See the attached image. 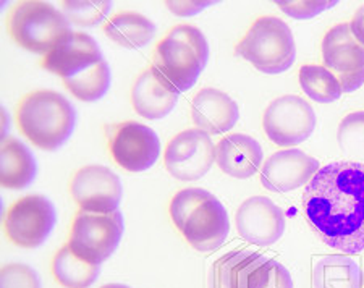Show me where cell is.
I'll use <instances>...</instances> for the list:
<instances>
[{"mask_svg": "<svg viewBox=\"0 0 364 288\" xmlns=\"http://www.w3.org/2000/svg\"><path fill=\"white\" fill-rule=\"evenodd\" d=\"M313 232L346 255L364 251V162L337 161L318 170L301 198Z\"/></svg>", "mask_w": 364, "mask_h": 288, "instance_id": "1", "label": "cell"}, {"mask_svg": "<svg viewBox=\"0 0 364 288\" xmlns=\"http://www.w3.org/2000/svg\"><path fill=\"white\" fill-rule=\"evenodd\" d=\"M209 62V44L203 31L193 25H177L156 47L151 70L175 92L196 85Z\"/></svg>", "mask_w": 364, "mask_h": 288, "instance_id": "2", "label": "cell"}, {"mask_svg": "<svg viewBox=\"0 0 364 288\" xmlns=\"http://www.w3.org/2000/svg\"><path fill=\"white\" fill-rule=\"evenodd\" d=\"M170 217L186 242L201 252L219 250L230 232L224 204L203 188L178 191L170 203Z\"/></svg>", "mask_w": 364, "mask_h": 288, "instance_id": "3", "label": "cell"}, {"mask_svg": "<svg viewBox=\"0 0 364 288\" xmlns=\"http://www.w3.org/2000/svg\"><path fill=\"white\" fill-rule=\"evenodd\" d=\"M16 123L36 148L55 151L72 137L76 110L60 92L41 90L23 97L16 110Z\"/></svg>", "mask_w": 364, "mask_h": 288, "instance_id": "4", "label": "cell"}, {"mask_svg": "<svg viewBox=\"0 0 364 288\" xmlns=\"http://www.w3.org/2000/svg\"><path fill=\"white\" fill-rule=\"evenodd\" d=\"M238 57L267 75L289 70L296 58L295 38L290 26L277 16H261L235 47Z\"/></svg>", "mask_w": 364, "mask_h": 288, "instance_id": "5", "label": "cell"}, {"mask_svg": "<svg viewBox=\"0 0 364 288\" xmlns=\"http://www.w3.org/2000/svg\"><path fill=\"white\" fill-rule=\"evenodd\" d=\"M9 31L16 44L38 55H47L73 33L63 11L38 0L20 2L11 10Z\"/></svg>", "mask_w": 364, "mask_h": 288, "instance_id": "6", "label": "cell"}, {"mask_svg": "<svg viewBox=\"0 0 364 288\" xmlns=\"http://www.w3.org/2000/svg\"><path fill=\"white\" fill-rule=\"evenodd\" d=\"M123 232L125 220L120 210L107 214L80 210L73 220L68 246L81 260L101 266L119 248Z\"/></svg>", "mask_w": 364, "mask_h": 288, "instance_id": "7", "label": "cell"}, {"mask_svg": "<svg viewBox=\"0 0 364 288\" xmlns=\"http://www.w3.org/2000/svg\"><path fill=\"white\" fill-rule=\"evenodd\" d=\"M57 223L55 206L41 195L25 196L16 201L5 215V233L11 243L21 248H39Z\"/></svg>", "mask_w": 364, "mask_h": 288, "instance_id": "8", "label": "cell"}, {"mask_svg": "<svg viewBox=\"0 0 364 288\" xmlns=\"http://www.w3.org/2000/svg\"><path fill=\"white\" fill-rule=\"evenodd\" d=\"M262 127L267 138L282 148H291L313 134L316 114L309 102L299 96H282L264 112Z\"/></svg>", "mask_w": 364, "mask_h": 288, "instance_id": "9", "label": "cell"}, {"mask_svg": "<svg viewBox=\"0 0 364 288\" xmlns=\"http://www.w3.org/2000/svg\"><path fill=\"white\" fill-rule=\"evenodd\" d=\"M322 60L336 75L343 92H353L364 85V46L355 39L350 23H340L326 33Z\"/></svg>", "mask_w": 364, "mask_h": 288, "instance_id": "10", "label": "cell"}, {"mask_svg": "<svg viewBox=\"0 0 364 288\" xmlns=\"http://www.w3.org/2000/svg\"><path fill=\"white\" fill-rule=\"evenodd\" d=\"M109 149L114 161L128 172L151 169L161 156V139L152 128L138 122L109 127Z\"/></svg>", "mask_w": 364, "mask_h": 288, "instance_id": "11", "label": "cell"}, {"mask_svg": "<svg viewBox=\"0 0 364 288\" xmlns=\"http://www.w3.org/2000/svg\"><path fill=\"white\" fill-rule=\"evenodd\" d=\"M215 144L209 134L199 128H190L170 141L164 162L172 177L195 181L209 172L215 162Z\"/></svg>", "mask_w": 364, "mask_h": 288, "instance_id": "12", "label": "cell"}, {"mask_svg": "<svg viewBox=\"0 0 364 288\" xmlns=\"http://www.w3.org/2000/svg\"><path fill=\"white\" fill-rule=\"evenodd\" d=\"M70 193L81 210L107 214L119 210L123 188L114 170L105 166H86L73 175Z\"/></svg>", "mask_w": 364, "mask_h": 288, "instance_id": "13", "label": "cell"}, {"mask_svg": "<svg viewBox=\"0 0 364 288\" xmlns=\"http://www.w3.org/2000/svg\"><path fill=\"white\" fill-rule=\"evenodd\" d=\"M235 222L240 237L256 246H271L279 242L287 225L284 210L266 196H252L243 201Z\"/></svg>", "mask_w": 364, "mask_h": 288, "instance_id": "14", "label": "cell"}, {"mask_svg": "<svg viewBox=\"0 0 364 288\" xmlns=\"http://www.w3.org/2000/svg\"><path fill=\"white\" fill-rule=\"evenodd\" d=\"M319 170L318 159L299 149H284L264 162L261 183L269 191L289 193L308 185Z\"/></svg>", "mask_w": 364, "mask_h": 288, "instance_id": "15", "label": "cell"}, {"mask_svg": "<svg viewBox=\"0 0 364 288\" xmlns=\"http://www.w3.org/2000/svg\"><path fill=\"white\" fill-rule=\"evenodd\" d=\"M102 60L105 58L96 39L86 33H72L44 57L43 67L65 81L94 68Z\"/></svg>", "mask_w": 364, "mask_h": 288, "instance_id": "16", "label": "cell"}, {"mask_svg": "<svg viewBox=\"0 0 364 288\" xmlns=\"http://www.w3.org/2000/svg\"><path fill=\"white\" fill-rule=\"evenodd\" d=\"M191 117L199 130L208 134H222L237 125L240 110L228 94L214 87H204L193 99Z\"/></svg>", "mask_w": 364, "mask_h": 288, "instance_id": "17", "label": "cell"}, {"mask_svg": "<svg viewBox=\"0 0 364 288\" xmlns=\"http://www.w3.org/2000/svg\"><path fill=\"white\" fill-rule=\"evenodd\" d=\"M215 162L222 172L233 178H250L257 174L264 161L261 144L245 133L227 134L215 146Z\"/></svg>", "mask_w": 364, "mask_h": 288, "instance_id": "18", "label": "cell"}, {"mask_svg": "<svg viewBox=\"0 0 364 288\" xmlns=\"http://www.w3.org/2000/svg\"><path fill=\"white\" fill-rule=\"evenodd\" d=\"M180 94L167 87L152 70L138 76L132 91V102L136 114L148 120H159L175 109Z\"/></svg>", "mask_w": 364, "mask_h": 288, "instance_id": "19", "label": "cell"}, {"mask_svg": "<svg viewBox=\"0 0 364 288\" xmlns=\"http://www.w3.org/2000/svg\"><path fill=\"white\" fill-rule=\"evenodd\" d=\"M266 261V256L255 251H228L210 267L209 288H250L251 274Z\"/></svg>", "mask_w": 364, "mask_h": 288, "instance_id": "20", "label": "cell"}, {"mask_svg": "<svg viewBox=\"0 0 364 288\" xmlns=\"http://www.w3.org/2000/svg\"><path fill=\"white\" fill-rule=\"evenodd\" d=\"M38 174L33 152L20 139L7 137L0 146V183L7 190H25Z\"/></svg>", "mask_w": 364, "mask_h": 288, "instance_id": "21", "label": "cell"}, {"mask_svg": "<svg viewBox=\"0 0 364 288\" xmlns=\"http://www.w3.org/2000/svg\"><path fill=\"white\" fill-rule=\"evenodd\" d=\"M105 36L127 49H143L156 36L157 28L144 15L122 11L105 23Z\"/></svg>", "mask_w": 364, "mask_h": 288, "instance_id": "22", "label": "cell"}, {"mask_svg": "<svg viewBox=\"0 0 364 288\" xmlns=\"http://www.w3.org/2000/svg\"><path fill=\"white\" fill-rule=\"evenodd\" d=\"M313 288H363V272L350 256H324L314 264Z\"/></svg>", "mask_w": 364, "mask_h": 288, "instance_id": "23", "label": "cell"}, {"mask_svg": "<svg viewBox=\"0 0 364 288\" xmlns=\"http://www.w3.org/2000/svg\"><path fill=\"white\" fill-rule=\"evenodd\" d=\"M52 270H54L55 279L62 287L90 288L101 274V266L81 260L68 245H65L54 257Z\"/></svg>", "mask_w": 364, "mask_h": 288, "instance_id": "24", "label": "cell"}, {"mask_svg": "<svg viewBox=\"0 0 364 288\" xmlns=\"http://www.w3.org/2000/svg\"><path fill=\"white\" fill-rule=\"evenodd\" d=\"M299 85L306 96L319 104L336 102L343 94L336 75L322 65H303L299 68Z\"/></svg>", "mask_w": 364, "mask_h": 288, "instance_id": "25", "label": "cell"}, {"mask_svg": "<svg viewBox=\"0 0 364 288\" xmlns=\"http://www.w3.org/2000/svg\"><path fill=\"white\" fill-rule=\"evenodd\" d=\"M63 83L76 99L83 102H94L107 94L110 83H112V75H110L109 63L102 60L99 65L75 76V78L65 80Z\"/></svg>", "mask_w": 364, "mask_h": 288, "instance_id": "26", "label": "cell"}, {"mask_svg": "<svg viewBox=\"0 0 364 288\" xmlns=\"http://www.w3.org/2000/svg\"><path fill=\"white\" fill-rule=\"evenodd\" d=\"M112 10L110 0H68L62 2V11L67 16V20L76 26H96L102 23Z\"/></svg>", "mask_w": 364, "mask_h": 288, "instance_id": "27", "label": "cell"}, {"mask_svg": "<svg viewBox=\"0 0 364 288\" xmlns=\"http://www.w3.org/2000/svg\"><path fill=\"white\" fill-rule=\"evenodd\" d=\"M337 141L346 157L353 162L364 161V110L345 117L338 127Z\"/></svg>", "mask_w": 364, "mask_h": 288, "instance_id": "28", "label": "cell"}, {"mask_svg": "<svg viewBox=\"0 0 364 288\" xmlns=\"http://www.w3.org/2000/svg\"><path fill=\"white\" fill-rule=\"evenodd\" d=\"M250 288H293V280L285 266L267 260L251 274Z\"/></svg>", "mask_w": 364, "mask_h": 288, "instance_id": "29", "label": "cell"}, {"mask_svg": "<svg viewBox=\"0 0 364 288\" xmlns=\"http://www.w3.org/2000/svg\"><path fill=\"white\" fill-rule=\"evenodd\" d=\"M0 288H41V279L28 264H7L0 270Z\"/></svg>", "mask_w": 364, "mask_h": 288, "instance_id": "30", "label": "cell"}, {"mask_svg": "<svg viewBox=\"0 0 364 288\" xmlns=\"http://www.w3.org/2000/svg\"><path fill=\"white\" fill-rule=\"evenodd\" d=\"M279 9L295 20H311L318 16L324 10H328L338 5L337 0H301V2H293V0H279Z\"/></svg>", "mask_w": 364, "mask_h": 288, "instance_id": "31", "label": "cell"}, {"mask_svg": "<svg viewBox=\"0 0 364 288\" xmlns=\"http://www.w3.org/2000/svg\"><path fill=\"white\" fill-rule=\"evenodd\" d=\"M214 4L215 2H208V0H204V2H167V7L178 16H193Z\"/></svg>", "mask_w": 364, "mask_h": 288, "instance_id": "32", "label": "cell"}, {"mask_svg": "<svg viewBox=\"0 0 364 288\" xmlns=\"http://www.w3.org/2000/svg\"><path fill=\"white\" fill-rule=\"evenodd\" d=\"M350 29L358 43L364 46V5H361V7L356 10L353 20L350 23Z\"/></svg>", "mask_w": 364, "mask_h": 288, "instance_id": "33", "label": "cell"}, {"mask_svg": "<svg viewBox=\"0 0 364 288\" xmlns=\"http://www.w3.org/2000/svg\"><path fill=\"white\" fill-rule=\"evenodd\" d=\"M101 288H132V287H127V285H122V284H109V285H104Z\"/></svg>", "mask_w": 364, "mask_h": 288, "instance_id": "34", "label": "cell"}, {"mask_svg": "<svg viewBox=\"0 0 364 288\" xmlns=\"http://www.w3.org/2000/svg\"><path fill=\"white\" fill-rule=\"evenodd\" d=\"M363 282H364V274H363Z\"/></svg>", "mask_w": 364, "mask_h": 288, "instance_id": "35", "label": "cell"}]
</instances>
